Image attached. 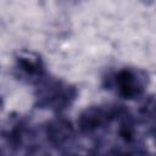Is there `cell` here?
I'll return each mask as SVG.
<instances>
[{
  "label": "cell",
  "mask_w": 156,
  "mask_h": 156,
  "mask_svg": "<svg viewBox=\"0 0 156 156\" xmlns=\"http://www.w3.org/2000/svg\"><path fill=\"white\" fill-rule=\"evenodd\" d=\"M134 76L130 72H121L118 74V87L119 90L123 95L126 96H133L134 94H136L138 90V83H135L134 80Z\"/></svg>",
  "instance_id": "1"
}]
</instances>
